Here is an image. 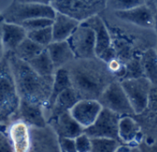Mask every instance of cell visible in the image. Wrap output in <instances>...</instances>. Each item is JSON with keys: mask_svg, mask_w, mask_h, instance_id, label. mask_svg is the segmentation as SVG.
I'll list each match as a JSON object with an SVG mask.
<instances>
[{"mask_svg": "<svg viewBox=\"0 0 157 152\" xmlns=\"http://www.w3.org/2000/svg\"><path fill=\"white\" fill-rule=\"evenodd\" d=\"M64 67L68 70L72 88L80 100H98L105 89L116 79L107 63L98 57L75 58Z\"/></svg>", "mask_w": 157, "mask_h": 152, "instance_id": "obj_1", "label": "cell"}, {"mask_svg": "<svg viewBox=\"0 0 157 152\" xmlns=\"http://www.w3.org/2000/svg\"><path fill=\"white\" fill-rule=\"evenodd\" d=\"M8 53L9 63L19 99L46 108L52 94L53 76H41L28 62L19 59L13 53Z\"/></svg>", "mask_w": 157, "mask_h": 152, "instance_id": "obj_2", "label": "cell"}, {"mask_svg": "<svg viewBox=\"0 0 157 152\" xmlns=\"http://www.w3.org/2000/svg\"><path fill=\"white\" fill-rule=\"evenodd\" d=\"M19 102L8 53H6L0 61V124L7 123L16 117Z\"/></svg>", "mask_w": 157, "mask_h": 152, "instance_id": "obj_3", "label": "cell"}, {"mask_svg": "<svg viewBox=\"0 0 157 152\" xmlns=\"http://www.w3.org/2000/svg\"><path fill=\"white\" fill-rule=\"evenodd\" d=\"M55 13V9L50 5L19 2L14 0L0 13V17L3 22L19 24L25 20L36 18H53Z\"/></svg>", "mask_w": 157, "mask_h": 152, "instance_id": "obj_4", "label": "cell"}, {"mask_svg": "<svg viewBox=\"0 0 157 152\" xmlns=\"http://www.w3.org/2000/svg\"><path fill=\"white\" fill-rule=\"evenodd\" d=\"M129 99L135 115L143 114L150 101V94L153 88L151 81L144 76L120 80Z\"/></svg>", "mask_w": 157, "mask_h": 152, "instance_id": "obj_5", "label": "cell"}, {"mask_svg": "<svg viewBox=\"0 0 157 152\" xmlns=\"http://www.w3.org/2000/svg\"><path fill=\"white\" fill-rule=\"evenodd\" d=\"M81 23L90 27L95 32L97 57H98L105 63H108L109 61L116 57V53L113 48L110 32L100 14L94 15Z\"/></svg>", "mask_w": 157, "mask_h": 152, "instance_id": "obj_6", "label": "cell"}, {"mask_svg": "<svg viewBox=\"0 0 157 152\" xmlns=\"http://www.w3.org/2000/svg\"><path fill=\"white\" fill-rule=\"evenodd\" d=\"M103 108L109 109L121 116L135 115L129 99L118 79L113 80L98 100Z\"/></svg>", "mask_w": 157, "mask_h": 152, "instance_id": "obj_7", "label": "cell"}, {"mask_svg": "<svg viewBox=\"0 0 157 152\" xmlns=\"http://www.w3.org/2000/svg\"><path fill=\"white\" fill-rule=\"evenodd\" d=\"M75 58L87 59L97 57L96 36L94 30L82 23L75 30L67 40Z\"/></svg>", "mask_w": 157, "mask_h": 152, "instance_id": "obj_8", "label": "cell"}, {"mask_svg": "<svg viewBox=\"0 0 157 152\" xmlns=\"http://www.w3.org/2000/svg\"><path fill=\"white\" fill-rule=\"evenodd\" d=\"M121 117V115L109 109L102 108L96 121L89 127L86 128L84 132L91 138H105L120 141L119 122Z\"/></svg>", "mask_w": 157, "mask_h": 152, "instance_id": "obj_9", "label": "cell"}, {"mask_svg": "<svg viewBox=\"0 0 157 152\" xmlns=\"http://www.w3.org/2000/svg\"><path fill=\"white\" fill-rule=\"evenodd\" d=\"M102 105L98 100H79L69 111L73 118L84 128L89 127L99 115Z\"/></svg>", "mask_w": 157, "mask_h": 152, "instance_id": "obj_10", "label": "cell"}, {"mask_svg": "<svg viewBox=\"0 0 157 152\" xmlns=\"http://www.w3.org/2000/svg\"><path fill=\"white\" fill-rule=\"evenodd\" d=\"M144 138L141 124L134 115H123L119 122V138L121 144L138 147Z\"/></svg>", "mask_w": 157, "mask_h": 152, "instance_id": "obj_11", "label": "cell"}, {"mask_svg": "<svg viewBox=\"0 0 157 152\" xmlns=\"http://www.w3.org/2000/svg\"><path fill=\"white\" fill-rule=\"evenodd\" d=\"M115 17L124 22L151 30L154 28V10L146 4L123 11L113 12Z\"/></svg>", "mask_w": 157, "mask_h": 152, "instance_id": "obj_12", "label": "cell"}, {"mask_svg": "<svg viewBox=\"0 0 157 152\" xmlns=\"http://www.w3.org/2000/svg\"><path fill=\"white\" fill-rule=\"evenodd\" d=\"M14 152H29L31 149V128L21 120L13 121L7 129Z\"/></svg>", "mask_w": 157, "mask_h": 152, "instance_id": "obj_13", "label": "cell"}, {"mask_svg": "<svg viewBox=\"0 0 157 152\" xmlns=\"http://www.w3.org/2000/svg\"><path fill=\"white\" fill-rule=\"evenodd\" d=\"M16 116L17 117V119L25 122L30 127L43 128L48 123L45 108L43 106L23 100H20L19 102Z\"/></svg>", "mask_w": 157, "mask_h": 152, "instance_id": "obj_14", "label": "cell"}, {"mask_svg": "<svg viewBox=\"0 0 157 152\" xmlns=\"http://www.w3.org/2000/svg\"><path fill=\"white\" fill-rule=\"evenodd\" d=\"M58 138H75L84 132V128L73 118L70 112H64L48 121Z\"/></svg>", "mask_w": 157, "mask_h": 152, "instance_id": "obj_15", "label": "cell"}, {"mask_svg": "<svg viewBox=\"0 0 157 152\" xmlns=\"http://www.w3.org/2000/svg\"><path fill=\"white\" fill-rule=\"evenodd\" d=\"M79 25L80 22L75 18L56 11L52 25L53 42L67 41Z\"/></svg>", "mask_w": 157, "mask_h": 152, "instance_id": "obj_16", "label": "cell"}, {"mask_svg": "<svg viewBox=\"0 0 157 152\" xmlns=\"http://www.w3.org/2000/svg\"><path fill=\"white\" fill-rule=\"evenodd\" d=\"M2 42L5 52H14L17 47L27 38V30L19 24L2 22Z\"/></svg>", "mask_w": 157, "mask_h": 152, "instance_id": "obj_17", "label": "cell"}, {"mask_svg": "<svg viewBox=\"0 0 157 152\" xmlns=\"http://www.w3.org/2000/svg\"><path fill=\"white\" fill-rule=\"evenodd\" d=\"M55 69L64 67L75 59L74 52L67 41L52 42L46 47Z\"/></svg>", "mask_w": 157, "mask_h": 152, "instance_id": "obj_18", "label": "cell"}, {"mask_svg": "<svg viewBox=\"0 0 157 152\" xmlns=\"http://www.w3.org/2000/svg\"><path fill=\"white\" fill-rule=\"evenodd\" d=\"M79 97L75 93L73 88H69L63 91L61 94L58 95V97L54 100L53 103L52 104L51 108L47 113H49V118L48 121L51 118H53L57 116L60 114H63L64 112L70 111L71 108L79 101Z\"/></svg>", "mask_w": 157, "mask_h": 152, "instance_id": "obj_19", "label": "cell"}, {"mask_svg": "<svg viewBox=\"0 0 157 152\" xmlns=\"http://www.w3.org/2000/svg\"><path fill=\"white\" fill-rule=\"evenodd\" d=\"M72 88L70 77L68 70L65 67H61L55 70L53 74V81H52V94L49 100V102L45 108V114L49 111L52 104L53 103L54 100L58 97L65 90Z\"/></svg>", "mask_w": 157, "mask_h": 152, "instance_id": "obj_20", "label": "cell"}, {"mask_svg": "<svg viewBox=\"0 0 157 152\" xmlns=\"http://www.w3.org/2000/svg\"><path fill=\"white\" fill-rule=\"evenodd\" d=\"M141 65L144 76L154 87H157V54L155 48H148L141 55Z\"/></svg>", "mask_w": 157, "mask_h": 152, "instance_id": "obj_21", "label": "cell"}, {"mask_svg": "<svg viewBox=\"0 0 157 152\" xmlns=\"http://www.w3.org/2000/svg\"><path fill=\"white\" fill-rule=\"evenodd\" d=\"M28 63L38 74L44 77H52L56 70L46 48Z\"/></svg>", "mask_w": 157, "mask_h": 152, "instance_id": "obj_22", "label": "cell"}, {"mask_svg": "<svg viewBox=\"0 0 157 152\" xmlns=\"http://www.w3.org/2000/svg\"><path fill=\"white\" fill-rule=\"evenodd\" d=\"M45 49V47L38 44L37 42H33L29 38H25L22 42L17 47V49L13 53L19 59L29 62L35 56H37L40 52H42ZM10 53V52H9Z\"/></svg>", "mask_w": 157, "mask_h": 152, "instance_id": "obj_23", "label": "cell"}, {"mask_svg": "<svg viewBox=\"0 0 157 152\" xmlns=\"http://www.w3.org/2000/svg\"><path fill=\"white\" fill-rule=\"evenodd\" d=\"M121 143L119 140L105 138H91L90 152H116Z\"/></svg>", "mask_w": 157, "mask_h": 152, "instance_id": "obj_24", "label": "cell"}, {"mask_svg": "<svg viewBox=\"0 0 157 152\" xmlns=\"http://www.w3.org/2000/svg\"><path fill=\"white\" fill-rule=\"evenodd\" d=\"M27 37L29 38L30 40H32L33 42H37L38 44H40V45L46 48L51 42H53L52 26L42 28V29H40V30L28 31Z\"/></svg>", "mask_w": 157, "mask_h": 152, "instance_id": "obj_25", "label": "cell"}, {"mask_svg": "<svg viewBox=\"0 0 157 152\" xmlns=\"http://www.w3.org/2000/svg\"><path fill=\"white\" fill-rule=\"evenodd\" d=\"M145 4V0H107L106 8L111 12L128 10Z\"/></svg>", "mask_w": 157, "mask_h": 152, "instance_id": "obj_26", "label": "cell"}, {"mask_svg": "<svg viewBox=\"0 0 157 152\" xmlns=\"http://www.w3.org/2000/svg\"><path fill=\"white\" fill-rule=\"evenodd\" d=\"M52 22H53V18H31V19L25 20V21L19 23V25L22 26L28 32V31H30V30H40V29H42V28L52 26Z\"/></svg>", "mask_w": 157, "mask_h": 152, "instance_id": "obj_27", "label": "cell"}, {"mask_svg": "<svg viewBox=\"0 0 157 152\" xmlns=\"http://www.w3.org/2000/svg\"><path fill=\"white\" fill-rule=\"evenodd\" d=\"M75 143L77 152H90L91 138H89L85 132L78 135L75 138Z\"/></svg>", "mask_w": 157, "mask_h": 152, "instance_id": "obj_28", "label": "cell"}, {"mask_svg": "<svg viewBox=\"0 0 157 152\" xmlns=\"http://www.w3.org/2000/svg\"><path fill=\"white\" fill-rule=\"evenodd\" d=\"M58 144L60 152H77L75 149V138H58Z\"/></svg>", "mask_w": 157, "mask_h": 152, "instance_id": "obj_29", "label": "cell"}, {"mask_svg": "<svg viewBox=\"0 0 157 152\" xmlns=\"http://www.w3.org/2000/svg\"><path fill=\"white\" fill-rule=\"evenodd\" d=\"M0 152H14L8 136L0 130Z\"/></svg>", "mask_w": 157, "mask_h": 152, "instance_id": "obj_30", "label": "cell"}, {"mask_svg": "<svg viewBox=\"0 0 157 152\" xmlns=\"http://www.w3.org/2000/svg\"><path fill=\"white\" fill-rule=\"evenodd\" d=\"M19 2H27V3H35V4H41V5H50L55 1V0H16Z\"/></svg>", "mask_w": 157, "mask_h": 152, "instance_id": "obj_31", "label": "cell"}, {"mask_svg": "<svg viewBox=\"0 0 157 152\" xmlns=\"http://www.w3.org/2000/svg\"><path fill=\"white\" fill-rule=\"evenodd\" d=\"M133 147L128 146V145H124V144H121L119 146V148L117 149L116 152H133Z\"/></svg>", "mask_w": 157, "mask_h": 152, "instance_id": "obj_32", "label": "cell"}, {"mask_svg": "<svg viewBox=\"0 0 157 152\" xmlns=\"http://www.w3.org/2000/svg\"><path fill=\"white\" fill-rule=\"evenodd\" d=\"M1 24L0 23V61L3 59V57L5 56V49H4V45H3V42H2V28H1Z\"/></svg>", "mask_w": 157, "mask_h": 152, "instance_id": "obj_33", "label": "cell"}, {"mask_svg": "<svg viewBox=\"0 0 157 152\" xmlns=\"http://www.w3.org/2000/svg\"><path fill=\"white\" fill-rule=\"evenodd\" d=\"M145 4L150 6L153 10L157 8V0H145Z\"/></svg>", "mask_w": 157, "mask_h": 152, "instance_id": "obj_34", "label": "cell"}, {"mask_svg": "<svg viewBox=\"0 0 157 152\" xmlns=\"http://www.w3.org/2000/svg\"><path fill=\"white\" fill-rule=\"evenodd\" d=\"M153 30L157 34V8L154 10V28Z\"/></svg>", "mask_w": 157, "mask_h": 152, "instance_id": "obj_35", "label": "cell"}, {"mask_svg": "<svg viewBox=\"0 0 157 152\" xmlns=\"http://www.w3.org/2000/svg\"><path fill=\"white\" fill-rule=\"evenodd\" d=\"M135 152H140V150L138 149V147H136V148H135Z\"/></svg>", "mask_w": 157, "mask_h": 152, "instance_id": "obj_36", "label": "cell"}, {"mask_svg": "<svg viewBox=\"0 0 157 152\" xmlns=\"http://www.w3.org/2000/svg\"><path fill=\"white\" fill-rule=\"evenodd\" d=\"M155 51H156V54H157V43H156V45H155Z\"/></svg>", "mask_w": 157, "mask_h": 152, "instance_id": "obj_37", "label": "cell"}, {"mask_svg": "<svg viewBox=\"0 0 157 152\" xmlns=\"http://www.w3.org/2000/svg\"><path fill=\"white\" fill-rule=\"evenodd\" d=\"M135 148H136V147H135ZM135 148L133 149V152H135Z\"/></svg>", "mask_w": 157, "mask_h": 152, "instance_id": "obj_38", "label": "cell"}]
</instances>
